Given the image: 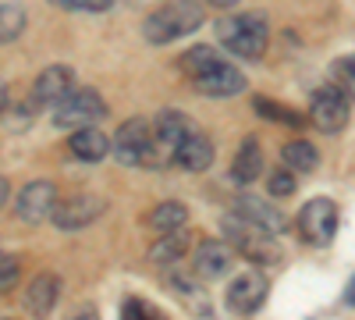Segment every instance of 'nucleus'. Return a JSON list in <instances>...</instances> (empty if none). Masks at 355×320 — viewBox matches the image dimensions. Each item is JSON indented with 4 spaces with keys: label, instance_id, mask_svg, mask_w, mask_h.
Segmentation results:
<instances>
[{
    "label": "nucleus",
    "instance_id": "obj_34",
    "mask_svg": "<svg viewBox=\"0 0 355 320\" xmlns=\"http://www.w3.org/2000/svg\"><path fill=\"white\" fill-rule=\"evenodd\" d=\"M8 96H11V93H8V82H4V78H0V110H4V107H8Z\"/></svg>",
    "mask_w": 355,
    "mask_h": 320
},
{
    "label": "nucleus",
    "instance_id": "obj_31",
    "mask_svg": "<svg viewBox=\"0 0 355 320\" xmlns=\"http://www.w3.org/2000/svg\"><path fill=\"white\" fill-rule=\"evenodd\" d=\"M68 320H100V310H96L93 303H82V306H75V310L68 313Z\"/></svg>",
    "mask_w": 355,
    "mask_h": 320
},
{
    "label": "nucleus",
    "instance_id": "obj_16",
    "mask_svg": "<svg viewBox=\"0 0 355 320\" xmlns=\"http://www.w3.org/2000/svg\"><path fill=\"white\" fill-rule=\"evenodd\" d=\"M214 157H217V153H214V142L206 139L202 132L192 128L182 142H178V150H174L171 160H174L178 167H185V171H206V167L214 164Z\"/></svg>",
    "mask_w": 355,
    "mask_h": 320
},
{
    "label": "nucleus",
    "instance_id": "obj_36",
    "mask_svg": "<svg viewBox=\"0 0 355 320\" xmlns=\"http://www.w3.org/2000/svg\"><path fill=\"white\" fill-rule=\"evenodd\" d=\"M50 4H57V8H64V11H68V4H71V0H50Z\"/></svg>",
    "mask_w": 355,
    "mask_h": 320
},
{
    "label": "nucleus",
    "instance_id": "obj_2",
    "mask_svg": "<svg viewBox=\"0 0 355 320\" xmlns=\"http://www.w3.org/2000/svg\"><path fill=\"white\" fill-rule=\"evenodd\" d=\"M199 25H202V8L196 0H171V4H164L160 11H153L142 22V36L157 47H164V43H174L182 36H192Z\"/></svg>",
    "mask_w": 355,
    "mask_h": 320
},
{
    "label": "nucleus",
    "instance_id": "obj_27",
    "mask_svg": "<svg viewBox=\"0 0 355 320\" xmlns=\"http://www.w3.org/2000/svg\"><path fill=\"white\" fill-rule=\"evenodd\" d=\"M334 68H338V78H341V90L348 96H355V57H341Z\"/></svg>",
    "mask_w": 355,
    "mask_h": 320
},
{
    "label": "nucleus",
    "instance_id": "obj_28",
    "mask_svg": "<svg viewBox=\"0 0 355 320\" xmlns=\"http://www.w3.org/2000/svg\"><path fill=\"white\" fill-rule=\"evenodd\" d=\"M121 320H160V313H153V310L146 306L142 299H128V303H125Z\"/></svg>",
    "mask_w": 355,
    "mask_h": 320
},
{
    "label": "nucleus",
    "instance_id": "obj_8",
    "mask_svg": "<svg viewBox=\"0 0 355 320\" xmlns=\"http://www.w3.org/2000/svg\"><path fill=\"white\" fill-rule=\"evenodd\" d=\"M57 210V185L50 178H33L25 182L18 199H15V217L25 224H43Z\"/></svg>",
    "mask_w": 355,
    "mask_h": 320
},
{
    "label": "nucleus",
    "instance_id": "obj_4",
    "mask_svg": "<svg viewBox=\"0 0 355 320\" xmlns=\"http://www.w3.org/2000/svg\"><path fill=\"white\" fill-rule=\"evenodd\" d=\"M224 235H227L231 249L242 253L249 264L274 267V264H281V256H284L277 239H274V231H266V228H259V224H252V221H245L239 214L224 217Z\"/></svg>",
    "mask_w": 355,
    "mask_h": 320
},
{
    "label": "nucleus",
    "instance_id": "obj_11",
    "mask_svg": "<svg viewBox=\"0 0 355 320\" xmlns=\"http://www.w3.org/2000/svg\"><path fill=\"white\" fill-rule=\"evenodd\" d=\"M192 82H196V90L202 96H210V100H227V96L245 90V75L239 68H231L227 61H214L206 71H199Z\"/></svg>",
    "mask_w": 355,
    "mask_h": 320
},
{
    "label": "nucleus",
    "instance_id": "obj_13",
    "mask_svg": "<svg viewBox=\"0 0 355 320\" xmlns=\"http://www.w3.org/2000/svg\"><path fill=\"white\" fill-rule=\"evenodd\" d=\"M75 90V71L68 65H50L33 82V103L36 107H57Z\"/></svg>",
    "mask_w": 355,
    "mask_h": 320
},
{
    "label": "nucleus",
    "instance_id": "obj_19",
    "mask_svg": "<svg viewBox=\"0 0 355 320\" xmlns=\"http://www.w3.org/2000/svg\"><path fill=\"white\" fill-rule=\"evenodd\" d=\"M263 171V153H259V139L256 135H245L239 153H234V164H231V178L239 185H252Z\"/></svg>",
    "mask_w": 355,
    "mask_h": 320
},
{
    "label": "nucleus",
    "instance_id": "obj_6",
    "mask_svg": "<svg viewBox=\"0 0 355 320\" xmlns=\"http://www.w3.org/2000/svg\"><path fill=\"white\" fill-rule=\"evenodd\" d=\"M103 114H107V103L96 90H71L53 107V125L57 128H85V125L100 121Z\"/></svg>",
    "mask_w": 355,
    "mask_h": 320
},
{
    "label": "nucleus",
    "instance_id": "obj_12",
    "mask_svg": "<svg viewBox=\"0 0 355 320\" xmlns=\"http://www.w3.org/2000/svg\"><path fill=\"white\" fill-rule=\"evenodd\" d=\"M192 267H196V278H202V281L227 278L231 267H234V249H231V242H220V239L199 242V249H196V256H192Z\"/></svg>",
    "mask_w": 355,
    "mask_h": 320
},
{
    "label": "nucleus",
    "instance_id": "obj_7",
    "mask_svg": "<svg viewBox=\"0 0 355 320\" xmlns=\"http://www.w3.org/2000/svg\"><path fill=\"white\" fill-rule=\"evenodd\" d=\"M309 121L327 135H338L348 125V93L341 85H320L309 96Z\"/></svg>",
    "mask_w": 355,
    "mask_h": 320
},
{
    "label": "nucleus",
    "instance_id": "obj_21",
    "mask_svg": "<svg viewBox=\"0 0 355 320\" xmlns=\"http://www.w3.org/2000/svg\"><path fill=\"white\" fill-rule=\"evenodd\" d=\"M281 157H284V164H288L295 174H309V171H316V167H320V153H316L313 142H306V139L288 142V146L281 150Z\"/></svg>",
    "mask_w": 355,
    "mask_h": 320
},
{
    "label": "nucleus",
    "instance_id": "obj_17",
    "mask_svg": "<svg viewBox=\"0 0 355 320\" xmlns=\"http://www.w3.org/2000/svg\"><path fill=\"white\" fill-rule=\"evenodd\" d=\"M234 214L245 217V221H252V224H259V228H266V231H274V235H281V231L288 228L284 214L274 210L270 203L259 199V196H239V203H234Z\"/></svg>",
    "mask_w": 355,
    "mask_h": 320
},
{
    "label": "nucleus",
    "instance_id": "obj_20",
    "mask_svg": "<svg viewBox=\"0 0 355 320\" xmlns=\"http://www.w3.org/2000/svg\"><path fill=\"white\" fill-rule=\"evenodd\" d=\"M189 253V235H182V228L178 231H167L164 239H157L153 246H150V260L153 264H178V260H182Z\"/></svg>",
    "mask_w": 355,
    "mask_h": 320
},
{
    "label": "nucleus",
    "instance_id": "obj_22",
    "mask_svg": "<svg viewBox=\"0 0 355 320\" xmlns=\"http://www.w3.org/2000/svg\"><path fill=\"white\" fill-rule=\"evenodd\" d=\"M150 224H153L157 231H178V228L189 224V207H185V203L167 199V203H160V207L150 214Z\"/></svg>",
    "mask_w": 355,
    "mask_h": 320
},
{
    "label": "nucleus",
    "instance_id": "obj_26",
    "mask_svg": "<svg viewBox=\"0 0 355 320\" xmlns=\"http://www.w3.org/2000/svg\"><path fill=\"white\" fill-rule=\"evenodd\" d=\"M266 189H270V196H291L299 189V174L291 167H277V171H270V178H266Z\"/></svg>",
    "mask_w": 355,
    "mask_h": 320
},
{
    "label": "nucleus",
    "instance_id": "obj_35",
    "mask_svg": "<svg viewBox=\"0 0 355 320\" xmlns=\"http://www.w3.org/2000/svg\"><path fill=\"white\" fill-rule=\"evenodd\" d=\"M206 4H214V8H234L239 0H206Z\"/></svg>",
    "mask_w": 355,
    "mask_h": 320
},
{
    "label": "nucleus",
    "instance_id": "obj_10",
    "mask_svg": "<svg viewBox=\"0 0 355 320\" xmlns=\"http://www.w3.org/2000/svg\"><path fill=\"white\" fill-rule=\"evenodd\" d=\"M266 296H270V281H266V274L263 271H242L227 288V306L234 313H256L266 303Z\"/></svg>",
    "mask_w": 355,
    "mask_h": 320
},
{
    "label": "nucleus",
    "instance_id": "obj_1",
    "mask_svg": "<svg viewBox=\"0 0 355 320\" xmlns=\"http://www.w3.org/2000/svg\"><path fill=\"white\" fill-rule=\"evenodd\" d=\"M217 36H220V47L231 50L234 57H242V61H256V57H263L266 43H270V28H266L263 15L249 11V15L220 18L217 22Z\"/></svg>",
    "mask_w": 355,
    "mask_h": 320
},
{
    "label": "nucleus",
    "instance_id": "obj_23",
    "mask_svg": "<svg viewBox=\"0 0 355 320\" xmlns=\"http://www.w3.org/2000/svg\"><path fill=\"white\" fill-rule=\"evenodd\" d=\"M25 33V8L21 4H0V47L15 43Z\"/></svg>",
    "mask_w": 355,
    "mask_h": 320
},
{
    "label": "nucleus",
    "instance_id": "obj_18",
    "mask_svg": "<svg viewBox=\"0 0 355 320\" xmlns=\"http://www.w3.org/2000/svg\"><path fill=\"white\" fill-rule=\"evenodd\" d=\"M189 132H192V121L185 118V114H178V110H160L157 121H153V135L160 142V150L171 153V157L178 150V142H182Z\"/></svg>",
    "mask_w": 355,
    "mask_h": 320
},
{
    "label": "nucleus",
    "instance_id": "obj_24",
    "mask_svg": "<svg viewBox=\"0 0 355 320\" xmlns=\"http://www.w3.org/2000/svg\"><path fill=\"white\" fill-rule=\"evenodd\" d=\"M214 61H220L214 47H192V50L182 57V61H178V68H182L189 78H196L199 71H206V68H210Z\"/></svg>",
    "mask_w": 355,
    "mask_h": 320
},
{
    "label": "nucleus",
    "instance_id": "obj_33",
    "mask_svg": "<svg viewBox=\"0 0 355 320\" xmlns=\"http://www.w3.org/2000/svg\"><path fill=\"white\" fill-rule=\"evenodd\" d=\"M8 192H11V189H8V178H4V174H0V207H4V203H8Z\"/></svg>",
    "mask_w": 355,
    "mask_h": 320
},
{
    "label": "nucleus",
    "instance_id": "obj_25",
    "mask_svg": "<svg viewBox=\"0 0 355 320\" xmlns=\"http://www.w3.org/2000/svg\"><path fill=\"white\" fill-rule=\"evenodd\" d=\"M256 114H263V118H270L277 125H288V128H299L302 125V118L295 110H288V107H281L274 100H266V96H256Z\"/></svg>",
    "mask_w": 355,
    "mask_h": 320
},
{
    "label": "nucleus",
    "instance_id": "obj_9",
    "mask_svg": "<svg viewBox=\"0 0 355 320\" xmlns=\"http://www.w3.org/2000/svg\"><path fill=\"white\" fill-rule=\"evenodd\" d=\"M100 214H103V199L89 196V192H78V196H68L64 203H57V210H53L50 221L61 231H82L93 221H100Z\"/></svg>",
    "mask_w": 355,
    "mask_h": 320
},
{
    "label": "nucleus",
    "instance_id": "obj_15",
    "mask_svg": "<svg viewBox=\"0 0 355 320\" xmlns=\"http://www.w3.org/2000/svg\"><path fill=\"white\" fill-rule=\"evenodd\" d=\"M57 299H61V281H57V274H36L33 281H28L25 296H21L25 310L33 313L36 320L50 317V310L57 306Z\"/></svg>",
    "mask_w": 355,
    "mask_h": 320
},
{
    "label": "nucleus",
    "instance_id": "obj_5",
    "mask_svg": "<svg viewBox=\"0 0 355 320\" xmlns=\"http://www.w3.org/2000/svg\"><path fill=\"white\" fill-rule=\"evenodd\" d=\"M299 235L309 246H331L338 235V203L327 196L309 199L299 210Z\"/></svg>",
    "mask_w": 355,
    "mask_h": 320
},
{
    "label": "nucleus",
    "instance_id": "obj_30",
    "mask_svg": "<svg viewBox=\"0 0 355 320\" xmlns=\"http://www.w3.org/2000/svg\"><path fill=\"white\" fill-rule=\"evenodd\" d=\"M110 4H114V0H71L68 11H89V15H100V11H107Z\"/></svg>",
    "mask_w": 355,
    "mask_h": 320
},
{
    "label": "nucleus",
    "instance_id": "obj_29",
    "mask_svg": "<svg viewBox=\"0 0 355 320\" xmlns=\"http://www.w3.org/2000/svg\"><path fill=\"white\" fill-rule=\"evenodd\" d=\"M15 281H18V260L0 253V292H4V288H11Z\"/></svg>",
    "mask_w": 355,
    "mask_h": 320
},
{
    "label": "nucleus",
    "instance_id": "obj_3",
    "mask_svg": "<svg viewBox=\"0 0 355 320\" xmlns=\"http://www.w3.org/2000/svg\"><path fill=\"white\" fill-rule=\"evenodd\" d=\"M110 153L125 167H160L164 164V150H160V142L153 135V125L142 121V118H132V121H125L121 128H117Z\"/></svg>",
    "mask_w": 355,
    "mask_h": 320
},
{
    "label": "nucleus",
    "instance_id": "obj_32",
    "mask_svg": "<svg viewBox=\"0 0 355 320\" xmlns=\"http://www.w3.org/2000/svg\"><path fill=\"white\" fill-rule=\"evenodd\" d=\"M345 303H348V306H355V278H352V281H348V288H345Z\"/></svg>",
    "mask_w": 355,
    "mask_h": 320
},
{
    "label": "nucleus",
    "instance_id": "obj_14",
    "mask_svg": "<svg viewBox=\"0 0 355 320\" xmlns=\"http://www.w3.org/2000/svg\"><path fill=\"white\" fill-rule=\"evenodd\" d=\"M110 146H114V139H107L103 128H93V125H85V128H75L71 139H68V150L71 157H78L82 164H100L110 157Z\"/></svg>",
    "mask_w": 355,
    "mask_h": 320
}]
</instances>
